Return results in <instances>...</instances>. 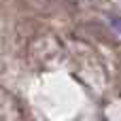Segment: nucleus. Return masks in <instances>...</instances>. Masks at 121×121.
<instances>
[{"label": "nucleus", "instance_id": "obj_1", "mask_svg": "<svg viewBox=\"0 0 121 121\" xmlns=\"http://www.w3.org/2000/svg\"><path fill=\"white\" fill-rule=\"evenodd\" d=\"M113 28L121 34V19H119V17H113Z\"/></svg>", "mask_w": 121, "mask_h": 121}]
</instances>
